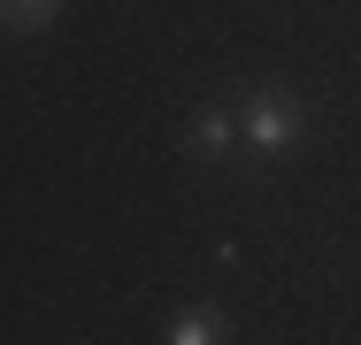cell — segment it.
Returning <instances> with one entry per match:
<instances>
[{"label":"cell","mask_w":361,"mask_h":345,"mask_svg":"<svg viewBox=\"0 0 361 345\" xmlns=\"http://www.w3.org/2000/svg\"><path fill=\"white\" fill-rule=\"evenodd\" d=\"M300 138H307L300 92H285V84H254V92L238 100V146H246L254 161H285Z\"/></svg>","instance_id":"1"},{"label":"cell","mask_w":361,"mask_h":345,"mask_svg":"<svg viewBox=\"0 0 361 345\" xmlns=\"http://www.w3.org/2000/svg\"><path fill=\"white\" fill-rule=\"evenodd\" d=\"M185 153H192L200 169H223V161L238 153V108H231V100L192 108V123H185Z\"/></svg>","instance_id":"2"},{"label":"cell","mask_w":361,"mask_h":345,"mask_svg":"<svg viewBox=\"0 0 361 345\" xmlns=\"http://www.w3.org/2000/svg\"><path fill=\"white\" fill-rule=\"evenodd\" d=\"M161 345H223V315L216 307H185V315L161 330Z\"/></svg>","instance_id":"3"},{"label":"cell","mask_w":361,"mask_h":345,"mask_svg":"<svg viewBox=\"0 0 361 345\" xmlns=\"http://www.w3.org/2000/svg\"><path fill=\"white\" fill-rule=\"evenodd\" d=\"M62 15V0H0V31H47Z\"/></svg>","instance_id":"4"}]
</instances>
